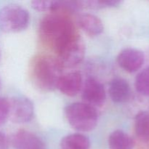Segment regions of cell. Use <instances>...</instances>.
Wrapping results in <instances>:
<instances>
[{"mask_svg": "<svg viewBox=\"0 0 149 149\" xmlns=\"http://www.w3.org/2000/svg\"><path fill=\"white\" fill-rule=\"evenodd\" d=\"M77 23L81 30L91 37L98 36L103 31V24L101 20L94 15L88 13L80 15Z\"/></svg>", "mask_w": 149, "mask_h": 149, "instance_id": "7c38bea8", "label": "cell"}, {"mask_svg": "<svg viewBox=\"0 0 149 149\" xmlns=\"http://www.w3.org/2000/svg\"><path fill=\"white\" fill-rule=\"evenodd\" d=\"M134 146L132 138L120 130L113 131L109 138V149H133Z\"/></svg>", "mask_w": 149, "mask_h": 149, "instance_id": "5bb4252c", "label": "cell"}, {"mask_svg": "<svg viewBox=\"0 0 149 149\" xmlns=\"http://www.w3.org/2000/svg\"><path fill=\"white\" fill-rule=\"evenodd\" d=\"M0 58H1V52H0Z\"/></svg>", "mask_w": 149, "mask_h": 149, "instance_id": "44dd1931", "label": "cell"}, {"mask_svg": "<svg viewBox=\"0 0 149 149\" xmlns=\"http://www.w3.org/2000/svg\"><path fill=\"white\" fill-rule=\"evenodd\" d=\"M27 10L17 4H9L0 10V29L6 33L24 31L29 23Z\"/></svg>", "mask_w": 149, "mask_h": 149, "instance_id": "277c9868", "label": "cell"}, {"mask_svg": "<svg viewBox=\"0 0 149 149\" xmlns=\"http://www.w3.org/2000/svg\"><path fill=\"white\" fill-rule=\"evenodd\" d=\"M31 7L37 11L55 12L62 8V1L36 0L31 1Z\"/></svg>", "mask_w": 149, "mask_h": 149, "instance_id": "ac0fdd59", "label": "cell"}, {"mask_svg": "<svg viewBox=\"0 0 149 149\" xmlns=\"http://www.w3.org/2000/svg\"><path fill=\"white\" fill-rule=\"evenodd\" d=\"M145 61V55L142 51L135 48H126L121 51L117 56L119 66L129 73L138 71Z\"/></svg>", "mask_w": 149, "mask_h": 149, "instance_id": "ba28073f", "label": "cell"}, {"mask_svg": "<svg viewBox=\"0 0 149 149\" xmlns=\"http://www.w3.org/2000/svg\"><path fill=\"white\" fill-rule=\"evenodd\" d=\"M106 98V91L103 84L93 77L87 79L84 83L82 93L84 103L95 108L101 106Z\"/></svg>", "mask_w": 149, "mask_h": 149, "instance_id": "52a82bcc", "label": "cell"}, {"mask_svg": "<svg viewBox=\"0 0 149 149\" xmlns=\"http://www.w3.org/2000/svg\"><path fill=\"white\" fill-rule=\"evenodd\" d=\"M9 117L13 122L23 124L31 120L33 116V103L24 96H17L8 100Z\"/></svg>", "mask_w": 149, "mask_h": 149, "instance_id": "8992f818", "label": "cell"}, {"mask_svg": "<svg viewBox=\"0 0 149 149\" xmlns=\"http://www.w3.org/2000/svg\"><path fill=\"white\" fill-rule=\"evenodd\" d=\"M58 60L63 67H74L84 59L85 46L82 39L77 35L64 45L58 52Z\"/></svg>", "mask_w": 149, "mask_h": 149, "instance_id": "5b68a950", "label": "cell"}, {"mask_svg": "<svg viewBox=\"0 0 149 149\" xmlns=\"http://www.w3.org/2000/svg\"><path fill=\"white\" fill-rule=\"evenodd\" d=\"M39 33L44 45L56 53L68 41L79 35L72 20L60 13L45 16L40 22Z\"/></svg>", "mask_w": 149, "mask_h": 149, "instance_id": "6da1fadb", "label": "cell"}, {"mask_svg": "<svg viewBox=\"0 0 149 149\" xmlns=\"http://www.w3.org/2000/svg\"><path fill=\"white\" fill-rule=\"evenodd\" d=\"M61 149H90V140L81 134H71L64 137L61 141Z\"/></svg>", "mask_w": 149, "mask_h": 149, "instance_id": "9a60e30c", "label": "cell"}, {"mask_svg": "<svg viewBox=\"0 0 149 149\" xmlns=\"http://www.w3.org/2000/svg\"><path fill=\"white\" fill-rule=\"evenodd\" d=\"M9 117L8 100L0 97V125L5 123Z\"/></svg>", "mask_w": 149, "mask_h": 149, "instance_id": "d6986e66", "label": "cell"}, {"mask_svg": "<svg viewBox=\"0 0 149 149\" xmlns=\"http://www.w3.org/2000/svg\"><path fill=\"white\" fill-rule=\"evenodd\" d=\"M109 93L112 101L116 103H124L130 95V87L126 80L116 78L111 81Z\"/></svg>", "mask_w": 149, "mask_h": 149, "instance_id": "4fadbf2b", "label": "cell"}, {"mask_svg": "<svg viewBox=\"0 0 149 149\" xmlns=\"http://www.w3.org/2000/svg\"><path fill=\"white\" fill-rule=\"evenodd\" d=\"M82 84L81 75L78 71L62 74L58 81L57 88L63 93L69 97L77 95L80 91Z\"/></svg>", "mask_w": 149, "mask_h": 149, "instance_id": "8fae6325", "label": "cell"}, {"mask_svg": "<svg viewBox=\"0 0 149 149\" xmlns=\"http://www.w3.org/2000/svg\"><path fill=\"white\" fill-rule=\"evenodd\" d=\"M10 143L15 149H45V143L37 135L24 130L15 132Z\"/></svg>", "mask_w": 149, "mask_h": 149, "instance_id": "9c48e42d", "label": "cell"}, {"mask_svg": "<svg viewBox=\"0 0 149 149\" xmlns=\"http://www.w3.org/2000/svg\"><path fill=\"white\" fill-rule=\"evenodd\" d=\"M63 68L57 58L49 55H39L34 57L31 63V78L39 90L52 91L57 88L63 74Z\"/></svg>", "mask_w": 149, "mask_h": 149, "instance_id": "7a4b0ae2", "label": "cell"}, {"mask_svg": "<svg viewBox=\"0 0 149 149\" xmlns=\"http://www.w3.org/2000/svg\"><path fill=\"white\" fill-rule=\"evenodd\" d=\"M77 2L79 9H90V10L111 8V7H117L121 4V1L117 0H83V1H77Z\"/></svg>", "mask_w": 149, "mask_h": 149, "instance_id": "2e32d148", "label": "cell"}, {"mask_svg": "<svg viewBox=\"0 0 149 149\" xmlns=\"http://www.w3.org/2000/svg\"><path fill=\"white\" fill-rule=\"evenodd\" d=\"M135 86L138 93L143 95L149 96V66L137 75Z\"/></svg>", "mask_w": 149, "mask_h": 149, "instance_id": "e0dca14e", "label": "cell"}, {"mask_svg": "<svg viewBox=\"0 0 149 149\" xmlns=\"http://www.w3.org/2000/svg\"><path fill=\"white\" fill-rule=\"evenodd\" d=\"M135 134L139 149H149V112H139L134 123Z\"/></svg>", "mask_w": 149, "mask_h": 149, "instance_id": "30bf717a", "label": "cell"}, {"mask_svg": "<svg viewBox=\"0 0 149 149\" xmlns=\"http://www.w3.org/2000/svg\"><path fill=\"white\" fill-rule=\"evenodd\" d=\"M9 141L7 137L0 132V149H8Z\"/></svg>", "mask_w": 149, "mask_h": 149, "instance_id": "ffe728a7", "label": "cell"}, {"mask_svg": "<svg viewBox=\"0 0 149 149\" xmlns=\"http://www.w3.org/2000/svg\"><path fill=\"white\" fill-rule=\"evenodd\" d=\"M65 116L69 125L80 132L93 130L98 120L96 109L84 103H74L67 106Z\"/></svg>", "mask_w": 149, "mask_h": 149, "instance_id": "3957f363", "label": "cell"}]
</instances>
